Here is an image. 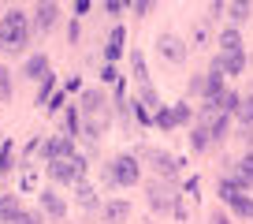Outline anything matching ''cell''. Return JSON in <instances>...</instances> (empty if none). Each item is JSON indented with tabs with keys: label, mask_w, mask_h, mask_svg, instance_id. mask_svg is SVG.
<instances>
[{
	"label": "cell",
	"mask_w": 253,
	"mask_h": 224,
	"mask_svg": "<svg viewBox=\"0 0 253 224\" xmlns=\"http://www.w3.org/2000/svg\"><path fill=\"white\" fill-rule=\"evenodd\" d=\"M30 15L19 8H11L8 15L0 19V53H8V56H19L26 53V45H30Z\"/></svg>",
	"instance_id": "1"
},
{
	"label": "cell",
	"mask_w": 253,
	"mask_h": 224,
	"mask_svg": "<svg viewBox=\"0 0 253 224\" xmlns=\"http://www.w3.org/2000/svg\"><path fill=\"white\" fill-rule=\"evenodd\" d=\"M48 176H52L56 183H79V179L86 176V161H82L79 153L56 157V161H48Z\"/></svg>",
	"instance_id": "2"
},
{
	"label": "cell",
	"mask_w": 253,
	"mask_h": 224,
	"mask_svg": "<svg viewBox=\"0 0 253 224\" xmlns=\"http://www.w3.org/2000/svg\"><path fill=\"white\" fill-rule=\"evenodd\" d=\"M104 176H108V183H116V187H134L138 183V161L134 157H116Z\"/></svg>",
	"instance_id": "3"
},
{
	"label": "cell",
	"mask_w": 253,
	"mask_h": 224,
	"mask_svg": "<svg viewBox=\"0 0 253 224\" xmlns=\"http://www.w3.org/2000/svg\"><path fill=\"white\" fill-rule=\"evenodd\" d=\"M56 19H60V8H56L52 0H38V11H34V23H30V30L48 34V30L56 26Z\"/></svg>",
	"instance_id": "4"
},
{
	"label": "cell",
	"mask_w": 253,
	"mask_h": 224,
	"mask_svg": "<svg viewBox=\"0 0 253 224\" xmlns=\"http://www.w3.org/2000/svg\"><path fill=\"white\" fill-rule=\"evenodd\" d=\"M157 49L171 60V64H182V60H186V45H182V38H175V34H160Z\"/></svg>",
	"instance_id": "5"
},
{
	"label": "cell",
	"mask_w": 253,
	"mask_h": 224,
	"mask_svg": "<svg viewBox=\"0 0 253 224\" xmlns=\"http://www.w3.org/2000/svg\"><path fill=\"white\" fill-rule=\"evenodd\" d=\"M212 67H216L220 75H238V71L246 67V56H242V49H235V53H220V56L212 60Z\"/></svg>",
	"instance_id": "6"
},
{
	"label": "cell",
	"mask_w": 253,
	"mask_h": 224,
	"mask_svg": "<svg viewBox=\"0 0 253 224\" xmlns=\"http://www.w3.org/2000/svg\"><path fill=\"white\" fill-rule=\"evenodd\" d=\"M41 153H45L48 161L71 157V153H75V138H71V135H60V138H52V142H45V150H41Z\"/></svg>",
	"instance_id": "7"
},
{
	"label": "cell",
	"mask_w": 253,
	"mask_h": 224,
	"mask_svg": "<svg viewBox=\"0 0 253 224\" xmlns=\"http://www.w3.org/2000/svg\"><path fill=\"white\" fill-rule=\"evenodd\" d=\"M41 209H45L52 221H63V217H67V206H63V198H60V194H52V191H41Z\"/></svg>",
	"instance_id": "8"
},
{
	"label": "cell",
	"mask_w": 253,
	"mask_h": 224,
	"mask_svg": "<svg viewBox=\"0 0 253 224\" xmlns=\"http://www.w3.org/2000/svg\"><path fill=\"white\" fill-rule=\"evenodd\" d=\"M101 217L108 224H119V221H126V217H130V206H126V202H104L101 206Z\"/></svg>",
	"instance_id": "9"
},
{
	"label": "cell",
	"mask_w": 253,
	"mask_h": 224,
	"mask_svg": "<svg viewBox=\"0 0 253 224\" xmlns=\"http://www.w3.org/2000/svg\"><path fill=\"white\" fill-rule=\"evenodd\" d=\"M19 209H23V206H19L15 194H0V224H8L11 217L19 213Z\"/></svg>",
	"instance_id": "10"
},
{
	"label": "cell",
	"mask_w": 253,
	"mask_h": 224,
	"mask_svg": "<svg viewBox=\"0 0 253 224\" xmlns=\"http://www.w3.org/2000/svg\"><path fill=\"white\" fill-rule=\"evenodd\" d=\"M45 71H48V56H30V60H26V67H23L26 79H41Z\"/></svg>",
	"instance_id": "11"
},
{
	"label": "cell",
	"mask_w": 253,
	"mask_h": 224,
	"mask_svg": "<svg viewBox=\"0 0 253 224\" xmlns=\"http://www.w3.org/2000/svg\"><path fill=\"white\" fill-rule=\"evenodd\" d=\"M231 209H235V217H253V198L246 191H238L235 198H231Z\"/></svg>",
	"instance_id": "12"
},
{
	"label": "cell",
	"mask_w": 253,
	"mask_h": 224,
	"mask_svg": "<svg viewBox=\"0 0 253 224\" xmlns=\"http://www.w3.org/2000/svg\"><path fill=\"white\" fill-rule=\"evenodd\" d=\"M235 49H242V38H238L235 26H227V30L220 34V53H235Z\"/></svg>",
	"instance_id": "13"
},
{
	"label": "cell",
	"mask_w": 253,
	"mask_h": 224,
	"mask_svg": "<svg viewBox=\"0 0 253 224\" xmlns=\"http://www.w3.org/2000/svg\"><path fill=\"white\" fill-rule=\"evenodd\" d=\"M238 191H246V183H242L238 176H227V179L220 183V198H223V202H231V198H235Z\"/></svg>",
	"instance_id": "14"
},
{
	"label": "cell",
	"mask_w": 253,
	"mask_h": 224,
	"mask_svg": "<svg viewBox=\"0 0 253 224\" xmlns=\"http://www.w3.org/2000/svg\"><path fill=\"white\" fill-rule=\"evenodd\" d=\"M119 53H123V30L116 26V30L108 34V45H104V56H108V60H116Z\"/></svg>",
	"instance_id": "15"
},
{
	"label": "cell",
	"mask_w": 253,
	"mask_h": 224,
	"mask_svg": "<svg viewBox=\"0 0 253 224\" xmlns=\"http://www.w3.org/2000/svg\"><path fill=\"white\" fill-rule=\"evenodd\" d=\"M209 138L212 142H220V138H227V112H220L212 123H209Z\"/></svg>",
	"instance_id": "16"
},
{
	"label": "cell",
	"mask_w": 253,
	"mask_h": 224,
	"mask_svg": "<svg viewBox=\"0 0 253 224\" xmlns=\"http://www.w3.org/2000/svg\"><path fill=\"white\" fill-rule=\"evenodd\" d=\"M235 116L246 123V127L253 123V94H250V97H238V109H235Z\"/></svg>",
	"instance_id": "17"
},
{
	"label": "cell",
	"mask_w": 253,
	"mask_h": 224,
	"mask_svg": "<svg viewBox=\"0 0 253 224\" xmlns=\"http://www.w3.org/2000/svg\"><path fill=\"white\" fill-rule=\"evenodd\" d=\"M238 179H242V183H246V187H250V183H253V150H250V153H246V157H242V161H238Z\"/></svg>",
	"instance_id": "18"
},
{
	"label": "cell",
	"mask_w": 253,
	"mask_h": 224,
	"mask_svg": "<svg viewBox=\"0 0 253 224\" xmlns=\"http://www.w3.org/2000/svg\"><path fill=\"white\" fill-rule=\"evenodd\" d=\"M153 165H157V172H164V176H175V161L168 157V153H149Z\"/></svg>",
	"instance_id": "19"
},
{
	"label": "cell",
	"mask_w": 253,
	"mask_h": 224,
	"mask_svg": "<svg viewBox=\"0 0 253 224\" xmlns=\"http://www.w3.org/2000/svg\"><path fill=\"white\" fill-rule=\"evenodd\" d=\"M52 86H56V79H52V75H41V90H38V101H34V105H45L48 101V94H52Z\"/></svg>",
	"instance_id": "20"
},
{
	"label": "cell",
	"mask_w": 253,
	"mask_h": 224,
	"mask_svg": "<svg viewBox=\"0 0 253 224\" xmlns=\"http://www.w3.org/2000/svg\"><path fill=\"white\" fill-rule=\"evenodd\" d=\"M11 161H15V146H11V142H0V172H8Z\"/></svg>",
	"instance_id": "21"
},
{
	"label": "cell",
	"mask_w": 253,
	"mask_h": 224,
	"mask_svg": "<svg viewBox=\"0 0 253 224\" xmlns=\"http://www.w3.org/2000/svg\"><path fill=\"white\" fill-rule=\"evenodd\" d=\"M209 142H212V138H209V127H198L190 135V146H194V150H209Z\"/></svg>",
	"instance_id": "22"
},
{
	"label": "cell",
	"mask_w": 253,
	"mask_h": 224,
	"mask_svg": "<svg viewBox=\"0 0 253 224\" xmlns=\"http://www.w3.org/2000/svg\"><path fill=\"white\" fill-rule=\"evenodd\" d=\"M157 123L164 131H171V127H179V123H175V112L171 109H157Z\"/></svg>",
	"instance_id": "23"
},
{
	"label": "cell",
	"mask_w": 253,
	"mask_h": 224,
	"mask_svg": "<svg viewBox=\"0 0 253 224\" xmlns=\"http://www.w3.org/2000/svg\"><path fill=\"white\" fill-rule=\"evenodd\" d=\"M8 224H41V221H38V213H26V209H19V213L11 217Z\"/></svg>",
	"instance_id": "24"
},
{
	"label": "cell",
	"mask_w": 253,
	"mask_h": 224,
	"mask_svg": "<svg viewBox=\"0 0 253 224\" xmlns=\"http://www.w3.org/2000/svg\"><path fill=\"white\" fill-rule=\"evenodd\" d=\"M11 97V79H8V71L0 67V101H8Z\"/></svg>",
	"instance_id": "25"
},
{
	"label": "cell",
	"mask_w": 253,
	"mask_h": 224,
	"mask_svg": "<svg viewBox=\"0 0 253 224\" xmlns=\"http://www.w3.org/2000/svg\"><path fill=\"white\" fill-rule=\"evenodd\" d=\"M231 19H235V23H246V19H250V4H235V8H231Z\"/></svg>",
	"instance_id": "26"
},
{
	"label": "cell",
	"mask_w": 253,
	"mask_h": 224,
	"mask_svg": "<svg viewBox=\"0 0 253 224\" xmlns=\"http://www.w3.org/2000/svg\"><path fill=\"white\" fill-rule=\"evenodd\" d=\"M79 202H82V206H93V191H89L82 179H79Z\"/></svg>",
	"instance_id": "27"
},
{
	"label": "cell",
	"mask_w": 253,
	"mask_h": 224,
	"mask_svg": "<svg viewBox=\"0 0 253 224\" xmlns=\"http://www.w3.org/2000/svg\"><path fill=\"white\" fill-rule=\"evenodd\" d=\"M153 8V0H134V15H149Z\"/></svg>",
	"instance_id": "28"
},
{
	"label": "cell",
	"mask_w": 253,
	"mask_h": 224,
	"mask_svg": "<svg viewBox=\"0 0 253 224\" xmlns=\"http://www.w3.org/2000/svg\"><path fill=\"white\" fill-rule=\"evenodd\" d=\"M175 123H186V116H190V109H186V105H175Z\"/></svg>",
	"instance_id": "29"
},
{
	"label": "cell",
	"mask_w": 253,
	"mask_h": 224,
	"mask_svg": "<svg viewBox=\"0 0 253 224\" xmlns=\"http://www.w3.org/2000/svg\"><path fill=\"white\" fill-rule=\"evenodd\" d=\"M75 11H79V15H86V11H89V0H75Z\"/></svg>",
	"instance_id": "30"
},
{
	"label": "cell",
	"mask_w": 253,
	"mask_h": 224,
	"mask_svg": "<svg viewBox=\"0 0 253 224\" xmlns=\"http://www.w3.org/2000/svg\"><path fill=\"white\" fill-rule=\"evenodd\" d=\"M212 224H231V221H227V217H220V213H216V217H212Z\"/></svg>",
	"instance_id": "31"
},
{
	"label": "cell",
	"mask_w": 253,
	"mask_h": 224,
	"mask_svg": "<svg viewBox=\"0 0 253 224\" xmlns=\"http://www.w3.org/2000/svg\"><path fill=\"white\" fill-rule=\"evenodd\" d=\"M235 4H253V0H235Z\"/></svg>",
	"instance_id": "32"
},
{
	"label": "cell",
	"mask_w": 253,
	"mask_h": 224,
	"mask_svg": "<svg viewBox=\"0 0 253 224\" xmlns=\"http://www.w3.org/2000/svg\"><path fill=\"white\" fill-rule=\"evenodd\" d=\"M0 142H4V138H0Z\"/></svg>",
	"instance_id": "33"
}]
</instances>
